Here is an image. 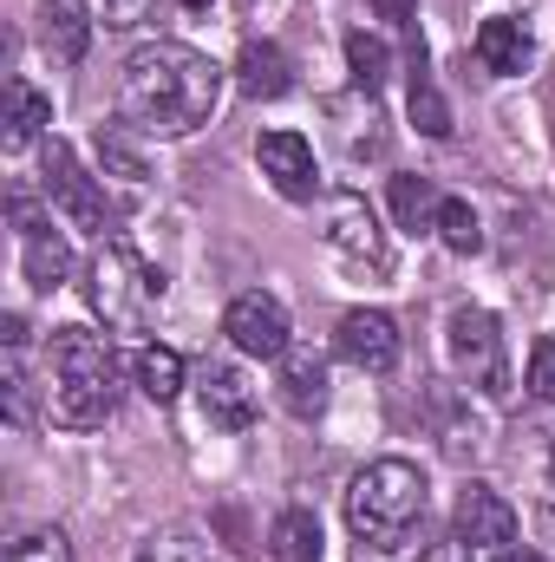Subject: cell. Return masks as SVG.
Here are the masks:
<instances>
[{
    "label": "cell",
    "mask_w": 555,
    "mask_h": 562,
    "mask_svg": "<svg viewBox=\"0 0 555 562\" xmlns=\"http://www.w3.org/2000/svg\"><path fill=\"white\" fill-rule=\"evenodd\" d=\"M0 562H72V537L59 530V524H39V530H20L13 543H7V557Z\"/></svg>",
    "instance_id": "25"
},
{
    "label": "cell",
    "mask_w": 555,
    "mask_h": 562,
    "mask_svg": "<svg viewBox=\"0 0 555 562\" xmlns=\"http://www.w3.org/2000/svg\"><path fill=\"white\" fill-rule=\"evenodd\" d=\"M444 353H451V373L484 386V393H503V334H497V314L490 307H451L444 321Z\"/></svg>",
    "instance_id": "5"
},
{
    "label": "cell",
    "mask_w": 555,
    "mask_h": 562,
    "mask_svg": "<svg viewBox=\"0 0 555 562\" xmlns=\"http://www.w3.org/2000/svg\"><path fill=\"white\" fill-rule=\"evenodd\" d=\"M223 334H229V347L249 353V360H281V353H287V307H281L275 294L249 288V294L229 301Z\"/></svg>",
    "instance_id": "8"
},
{
    "label": "cell",
    "mask_w": 555,
    "mask_h": 562,
    "mask_svg": "<svg viewBox=\"0 0 555 562\" xmlns=\"http://www.w3.org/2000/svg\"><path fill=\"white\" fill-rule=\"evenodd\" d=\"M216 99H223V72L183 40H150L125 59V119L138 132L190 138L196 125H209Z\"/></svg>",
    "instance_id": "1"
},
{
    "label": "cell",
    "mask_w": 555,
    "mask_h": 562,
    "mask_svg": "<svg viewBox=\"0 0 555 562\" xmlns=\"http://www.w3.org/2000/svg\"><path fill=\"white\" fill-rule=\"evenodd\" d=\"M497 562H543V557H536V550H517V543H510V550H503Z\"/></svg>",
    "instance_id": "34"
},
{
    "label": "cell",
    "mask_w": 555,
    "mask_h": 562,
    "mask_svg": "<svg viewBox=\"0 0 555 562\" xmlns=\"http://www.w3.org/2000/svg\"><path fill=\"white\" fill-rule=\"evenodd\" d=\"M242 7H256V0H242Z\"/></svg>",
    "instance_id": "37"
},
{
    "label": "cell",
    "mask_w": 555,
    "mask_h": 562,
    "mask_svg": "<svg viewBox=\"0 0 555 562\" xmlns=\"http://www.w3.org/2000/svg\"><path fill=\"white\" fill-rule=\"evenodd\" d=\"M530 400L555 406V334H543V340L530 347Z\"/></svg>",
    "instance_id": "28"
},
{
    "label": "cell",
    "mask_w": 555,
    "mask_h": 562,
    "mask_svg": "<svg viewBox=\"0 0 555 562\" xmlns=\"http://www.w3.org/2000/svg\"><path fill=\"white\" fill-rule=\"evenodd\" d=\"M196 393H203V419L216 425V431H249V425H256V386H249L242 367L209 360V367L196 373Z\"/></svg>",
    "instance_id": "12"
},
{
    "label": "cell",
    "mask_w": 555,
    "mask_h": 562,
    "mask_svg": "<svg viewBox=\"0 0 555 562\" xmlns=\"http://www.w3.org/2000/svg\"><path fill=\"white\" fill-rule=\"evenodd\" d=\"M406 59H412V125L424 138H451V105L438 99V86L424 79V40L412 33V46H406Z\"/></svg>",
    "instance_id": "20"
},
{
    "label": "cell",
    "mask_w": 555,
    "mask_h": 562,
    "mask_svg": "<svg viewBox=\"0 0 555 562\" xmlns=\"http://www.w3.org/2000/svg\"><path fill=\"white\" fill-rule=\"evenodd\" d=\"M86 301H92V314L105 327L138 334V327L157 321V307H163V269H150L132 243H105L92 256V269H86Z\"/></svg>",
    "instance_id": "4"
},
{
    "label": "cell",
    "mask_w": 555,
    "mask_h": 562,
    "mask_svg": "<svg viewBox=\"0 0 555 562\" xmlns=\"http://www.w3.org/2000/svg\"><path fill=\"white\" fill-rule=\"evenodd\" d=\"M236 86L249 99H281L294 86V66H287V53H281L275 40H249L242 59H236Z\"/></svg>",
    "instance_id": "17"
},
{
    "label": "cell",
    "mask_w": 555,
    "mask_h": 562,
    "mask_svg": "<svg viewBox=\"0 0 555 562\" xmlns=\"http://www.w3.org/2000/svg\"><path fill=\"white\" fill-rule=\"evenodd\" d=\"M269 557L275 562H320V517L314 510H281L269 524Z\"/></svg>",
    "instance_id": "19"
},
{
    "label": "cell",
    "mask_w": 555,
    "mask_h": 562,
    "mask_svg": "<svg viewBox=\"0 0 555 562\" xmlns=\"http://www.w3.org/2000/svg\"><path fill=\"white\" fill-rule=\"evenodd\" d=\"M256 164H262V177L275 183L287 203H314L320 170H314V144L301 138V132H262V144H256Z\"/></svg>",
    "instance_id": "11"
},
{
    "label": "cell",
    "mask_w": 555,
    "mask_h": 562,
    "mask_svg": "<svg viewBox=\"0 0 555 562\" xmlns=\"http://www.w3.org/2000/svg\"><path fill=\"white\" fill-rule=\"evenodd\" d=\"M183 7H190V13H209V0H183Z\"/></svg>",
    "instance_id": "35"
},
{
    "label": "cell",
    "mask_w": 555,
    "mask_h": 562,
    "mask_svg": "<svg viewBox=\"0 0 555 562\" xmlns=\"http://www.w3.org/2000/svg\"><path fill=\"white\" fill-rule=\"evenodd\" d=\"M33 33H39L53 66H79L86 46H92V7L86 0H39L33 7Z\"/></svg>",
    "instance_id": "13"
},
{
    "label": "cell",
    "mask_w": 555,
    "mask_h": 562,
    "mask_svg": "<svg viewBox=\"0 0 555 562\" xmlns=\"http://www.w3.org/2000/svg\"><path fill=\"white\" fill-rule=\"evenodd\" d=\"M46 125H53V99L26 79H7V150H26Z\"/></svg>",
    "instance_id": "18"
},
{
    "label": "cell",
    "mask_w": 555,
    "mask_h": 562,
    "mask_svg": "<svg viewBox=\"0 0 555 562\" xmlns=\"http://www.w3.org/2000/svg\"><path fill=\"white\" fill-rule=\"evenodd\" d=\"M333 353L360 373H393L399 367V321L386 307H353L333 334Z\"/></svg>",
    "instance_id": "10"
},
{
    "label": "cell",
    "mask_w": 555,
    "mask_h": 562,
    "mask_svg": "<svg viewBox=\"0 0 555 562\" xmlns=\"http://www.w3.org/2000/svg\"><path fill=\"white\" fill-rule=\"evenodd\" d=\"M13 229H20V269H26V281L39 294H53L59 281L72 276V243L39 216L33 196H13Z\"/></svg>",
    "instance_id": "7"
},
{
    "label": "cell",
    "mask_w": 555,
    "mask_h": 562,
    "mask_svg": "<svg viewBox=\"0 0 555 562\" xmlns=\"http://www.w3.org/2000/svg\"><path fill=\"white\" fill-rule=\"evenodd\" d=\"M550 477H555V451H550Z\"/></svg>",
    "instance_id": "36"
},
{
    "label": "cell",
    "mask_w": 555,
    "mask_h": 562,
    "mask_svg": "<svg viewBox=\"0 0 555 562\" xmlns=\"http://www.w3.org/2000/svg\"><path fill=\"white\" fill-rule=\"evenodd\" d=\"M530 59H536V40H530L523 20L497 13V20L477 26V66H484L490 79H517V72H530Z\"/></svg>",
    "instance_id": "15"
},
{
    "label": "cell",
    "mask_w": 555,
    "mask_h": 562,
    "mask_svg": "<svg viewBox=\"0 0 555 562\" xmlns=\"http://www.w3.org/2000/svg\"><path fill=\"white\" fill-rule=\"evenodd\" d=\"M347 72H353V86L373 99V92L393 79V53H386V40H373L366 26H360V33H347Z\"/></svg>",
    "instance_id": "22"
},
{
    "label": "cell",
    "mask_w": 555,
    "mask_h": 562,
    "mask_svg": "<svg viewBox=\"0 0 555 562\" xmlns=\"http://www.w3.org/2000/svg\"><path fill=\"white\" fill-rule=\"evenodd\" d=\"M99 164L112 170V177H125V183H144L150 177V164H144V150L118 125H99Z\"/></svg>",
    "instance_id": "27"
},
{
    "label": "cell",
    "mask_w": 555,
    "mask_h": 562,
    "mask_svg": "<svg viewBox=\"0 0 555 562\" xmlns=\"http://www.w3.org/2000/svg\"><path fill=\"white\" fill-rule=\"evenodd\" d=\"M0 340H7V347H26V321H20V314H7V321H0Z\"/></svg>",
    "instance_id": "33"
},
{
    "label": "cell",
    "mask_w": 555,
    "mask_h": 562,
    "mask_svg": "<svg viewBox=\"0 0 555 562\" xmlns=\"http://www.w3.org/2000/svg\"><path fill=\"white\" fill-rule=\"evenodd\" d=\"M457 537H464L471 550H477V543L510 550V543H517V504L497 497L490 484H471V491L457 497Z\"/></svg>",
    "instance_id": "14"
},
{
    "label": "cell",
    "mask_w": 555,
    "mask_h": 562,
    "mask_svg": "<svg viewBox=\"0 0 555 562\" xmlns=\"http://www.w3.org/2000/svg\"><path fill=\"white\" fill-rule=\"evenodd\" d=\"M431 504V484L412 458H373L353 484H347V530L366 543V550H399L418 530Z\"/></svg>",
    "instance_id": "3"
},
{
    "label": "cell",
    "mask_w": 555,
    "mask_h": 562,
    "mask_svg": "<svg viewBox=\"0 0 555 562\" xmlns=\"http://www.w3.org/2000/svg\"><path fill=\"white\" fill-rule=\"evenodd\" d=\"M46 196L59 203V216L72 223V229H92V236H105L118 216H112V203H105V190L86 177V164L72 157V144L53 138L46 144Z\"/></svg>",
    "instance_id": "6"
},
{
    "label": "cell",
    "mask_w": 555,
    "mask_h": 562,
    "mask_svg": "<svg viewBox=\"0 0 555 562\" xmlns=\"http://www.w3.org/2000/svg\"><path fill=\"white\" fill-rule=\"evenodd\" d=\"M118 413V353L92 327H53L46 340V419L92 431Z\"/></svg>",
    "instance_id": "2"
},
{
    "label": "cell",
    "mask_w": 555,
    "mask_h": 562,
    "mask_svg": "<svg viewBox=\"0 0 555 562\" xmlns=\"http://www.w3.org/2000/svg\"><path fill=\"white\" fill-rule=\"evenodd\" d=\"M0 386H7V419L26 425V360H20V347H7V373H0Z\"/></svg>",
    "instance_id": "29"
},
{
    "label": "cell",
    "mask_w": 555,
    "mask_h": 562,
    "mask_svg": "<svg viewBox=\"0 0 555 562\" xmlns=\"http://www.w3.org/2000/svg\"><path fill=\"white\" fill-rule=\"evenodd\" d=\"M281 406L294 419H320L327 413V360L320 353H307V347L281 353Z\"/></svg>",
    "instance_id": "16"
},
{
    "label": "cell",
    "mask_w": 555,
    "mask_h": 562,
    "mask_svg": "<svg viewBox=\"0 0 555 562\" xmlns=\"http://www.w3.org/2000/svg\"><path fill=\"white\" fill-rule=\"evenodd\" d=\"M418 562H471V543H464V537L451 530V537H438V543H424V550H418Z\"/></svg>",
    "instance_id": "30"
},
{
    "label": "cell",
    "mask_w": 555,
    "mask_h": 562,
    "mask_svg": "<svg viewBox=\"0 0 555 562\" xmlns=\"http://www.w3.org/2000/svg\"><path fill=\"white\" fill-rule=\"evenodd\" d=\"M138 562H216V550L196 530H157L138 543Z\"/></svg>",
    "instance_id": "26"
},
{
    "label": "cell",
    "mask_w": 555,
    "mask_h": 562,
    "mask_svg": "<svg viewBox=\"0 0 555 562\" xmlns=\"http://www.w3.org/2000/svg\"><path fill=\"white\" fill-rule=\"evenodd\" d=\"M327 243H333V249H340L347 262L373 269V276H386V269H393L386 229H380L373 203H366V196H353V190H340V196H333V223H327Z\"/></svg>",
    "instance_id": "9"
},
{
    "label": "cell",
    "mask_w": 555,
    "mask_h": 562,
    "mask_svg": "<svg viewBox=\"0 0 555 562\" xmlns=\"http://www.w3.org/2000/svg\"><path fill=\"white\" fill-rule=\"evenodd\" d=\"M144 7L150 0H99V13H105V26H138Z\"/></svg>",
    "instance_id": "31"
},
{
    "label": "cell",
    "mask_w": 555,
    "mask_h": 562,
    "mask_svg": "<svg viewBox=\"0 0 555 562\" xmlns=\"http://www.w3.org/2000/svg\"><path fill=\"white\" fill-rule=\"evenodd\" d=\"M438 190H431V177H393V216H399V229H438Z\"/></svg>",
    "instance_id": "23"
},
{
    "label": "cell",
    "mask_w": 555,
    "mask_h": 562,
    "mask_svg": "<svg viewBox=\"0 0 555 562\" xmlns=\"http://www.w3.org/2000/svg\"><path fill=\"white\" fill-rule=\"evenodd\" d=\"M438 236H444L451 256H477V249H484V223H477V210H471L464 196H444V203H438Z\"/></svg>",
    "instance_id": "24"
},
{
    "label": "cell",
    "mask_w": 555,
    "mask_h": 562,
    "mask_svg": "<svg viewBox=\"0 0 555 562\" xmlns=\"http://www.w3.org/2000/svg\"><path fill=\"white\" fill-rule=\"evenodd\" d=\"M138 393L150 406H170L183 393V353L177 347H144L138 353Z\"/></svg>",
    "instance_id": "21"
},
{
    "label": "cell",
    "mask_w": 555,
    "mask_h": 562,
    "mask_svg": "<svg viewBox=\"0 0 555 562\" xmlns=\"http://www.w3.org/2000/svg\"><path fill=\"white\" fill-rule=\"evenodd\" d=\"M373 13H380L386 26H412V20H418V0H373Z\"/></svg>",
    "instance_id": "32"
}]
</instances>
